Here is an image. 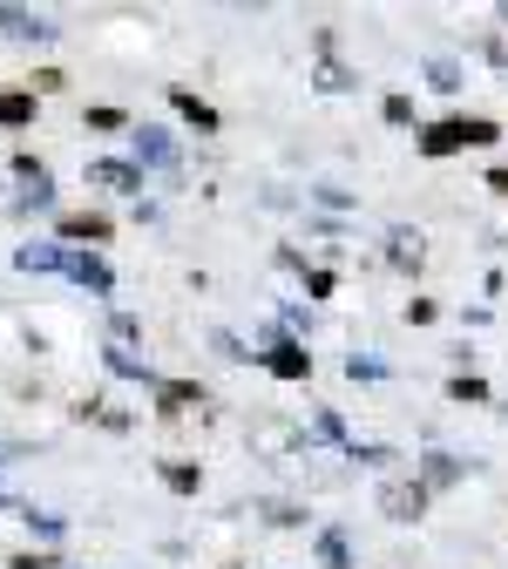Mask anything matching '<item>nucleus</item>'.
Returning <instances> with one entry per match:
<instances>
[{"label": "nucleus", "instance_id": "obj_4", "mask_svg": "<svg viewBox=\"0 0 508 569\" xmlns=\"http://www.w3.org/2000/svg\"><path fill=\"white\" fill-rule=\"evenodd\" d=\"M136 142H142V157H157V163H170V142H163V136H157V129H142V136H136Z\"/></svg>", "mask_w": 508, "mask_h": 569}, {"label": "nucleus", "instance_id": "obj_6", "mask_svg": "<svg viewBox=\"0 0 508 569\" xmlns=\"http://www.w3.org/2000/svg\"><path fill=\"white\" fill-rule=\"evenodd\" d=\"M0 122H28V96H8V102H0Z\"/></svg>", "mask_w": 508, "mask_h": 569}, {"label": "nucleus", "instance_id": "obj_1", "mask_svg": "<svg viewBox=\"0 0 508 569\" xmlns=\"http://www.w3.org/2000/svg\"><path fill=\"white\" fill-rule=\"evenodd\" d=\"M54 264H61L54 244H28V251H21V271H54Z\"/></svg>", "mask_w": 508, "mask_h": 569}, {"label": "nucleus", "instance_id": "obj_5", "mask_svg": "<svg viewBox=\"0 0 508 569\" xmlns=\"http://www.w3.org/2000/svg\"><path fill=\"white\" fill-rule=\"evenodd\" d=\"M76 278H82V284H109V271H102L96 258H76Z\"/></svg>", "mask_w": 508, "mask_h": 569}, {"label": "nucleus", "instance_id": "obj_3", "mask_svg": "<svg viewBox=\"0 0 508 569\" xmlns=\"http://www.w3.org/2000/svg\"><path fill=\"white\" fill-rule=\"evenodd\" d=\"M68 238H109L102 218H68Z\"/></svg>", "mask_w": 508, "mask_h": 569}, {"label": "nucleus", "instance_id": "obj_2", "mask_svg": "<svg viewBox=\"0 0 508 569\" xmlns=\"http://www.w3.org/2000/svg\"><path fill=\"white\" fill-rule=\"evenodd\" d=\"M96 183H109V190H136V170H122V163H96Z\"/></svg>", "mask_w": 508, "mask_h": 569}]
</instances>
